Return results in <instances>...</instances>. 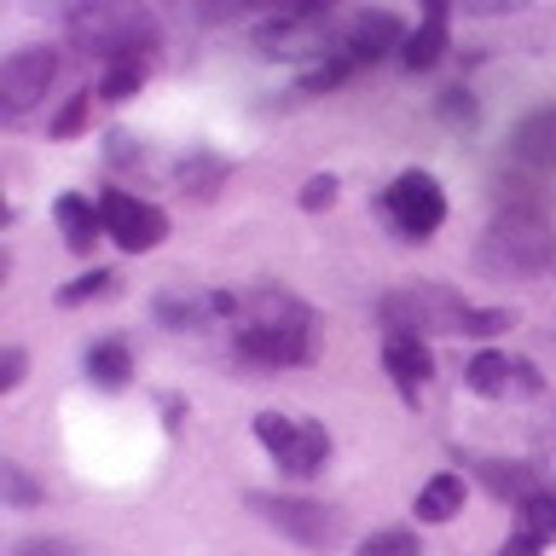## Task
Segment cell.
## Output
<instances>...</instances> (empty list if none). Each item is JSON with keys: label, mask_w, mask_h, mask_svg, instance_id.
<instances>
[{"label": "cell", "mask_w": 556, "mask_h": 556, "mask_svg": "<svg viewBox=\"0 0 556 556\" xmlns=\"http://www.w3.org/2000/svg\"><path fill=\"white\" fill-rule=\"evenodd\" d=\"M70 41H76L87 59H146L156 47V17L146 7H81L70 12Z\"/></svg>", "instance_id": "obj_3"}, {"label": "cell", "mask_w": 556, "mask_h": 556, "mask_svg": "<svg viewBox=\"0 0 556 556\" xmlns=\"http://www.w3.org/2000/svg\"><path fill=\"white\" fill-rule=\"evenodd\" d=\"M255 47L267 52V59H307V52H325L337 47L330 41V7H285L273 12L267 24L255 29Z\"/></svg>", "instance_id": "obj_7"}, {"label": "cell", "mask_w": 556, "mask_h": 556, "mask_svg": "<svg viewBox=\"0 0 556 556\" xmlns=\"http://www.w3.org/2000/svg\"><path fill=\"white\" fill-rule=\"evenodd\" d=\"M446 29H452V7H424V24L406 35V52H400V64L406 70H434L446 59Z\"/></svg>", "instance_id": "obj_12"}, {"label": "cell", "mask_w": 556, "mask_h": 556, "mask_svg": "<svg viewBox=\"0 0 556 556\" xmlns=\"http://www.w3.org/2000/svg\"><path fill=\"white\" fill-rule=\"evenodd\" d=\"M146 76H151V59H116V64H104V76H99V99H111V104L134 99L139 87H146Z\"/></svg>", "instance_id": "obj_23"}, {"label": "cell", "mask_w": 556, "mask_h": 556, "mask_svg": "<svg viewBox=\"0 0 556 556\" xmlns=\"http://www.w3.org/2000/svg\"><path fill=\"white\" fill-rule=\"evenodd\" d=\"M498 556H539V545H528V539H510V545H504Z\"/></svg>", "instance_id": "obj_34"}, {"label": "cell", "mask_w": 556, "mask_h": 556, "mask_svg": "<svg viewBox=\"0 0 556 556\" xmlns=\"http://www.w3.org/2000/svg\"><path fill=\"white\" fill-rule=\"evenodd\" d=\"M111 290H116V273L93 267V273H81L76 285H64V290H59V307H81V302H99V295H111Z\"/></svg>", "instance_id": "obj_26"}, {"label": "cell", "mask_w": 556, "mask_h": 556, "mask_svg": "<svg viewBox=\"0 0 556 556\" xmlns=\"http://www.w3.org/2000/svg\"><path fill=\"white\" fill-rule=\"evenodd\" d=\"M17 556H81V551L70 545V539H24Z\"/></svg>", "instance_id": "obj_33"}, {"label": "cell", "mask_w": 556, "mask_h": 556, "mask_svg": "<svg viewBox=\"0 0 556 556\" xmlns=\"http://www.w3.org/2000/svg\"><path fill=\"white\" fill-rule=\"evenodd\" d=\"M516 539H528V545H551L556 539V493L551 486L516 504Z\"/></svg>", "instance_id": "obj_21"}, {"label": "cell", "mask_w": 556, "mask_h": 556, "mask_svg": "<svg viewBox=\"0 0 556 556\" xmlns=\"http://www.w3.org/2000/svg\"><path fill=\"white\" fill-rule=\"evenodd\" d=\"M226 156H215V151H191V156H180V191L186 198H198V203H208L215 191L226 186Z\"/></svg>", "instance_id": "obj_19"}, {"label": "cell", "mask_w": 556, "mask_h": 556, "mask_svg": "<svg viewBox=\"0 0 556 556\" xmlns=\"http://www.w3.org/2000/svg\"><path fill=\"white\" fill-rule=\"evenodd\" d=\"M441 116L452 122V128H469V122H476V99H469L464 87H446V93H441Z\"/></svg>", "instance_id": "obj_29"}, {"label": "cell", "mask_w": 556, "mask_h": 556, "mask_svg": "<svg viewBox=\"0 0 556 556\" xmlns=\"http://www.w3.org/2000/svg\"><path fill=\"white\" fill-rule=\"evenodd\" d=\"M382 365H389V377H394L412 400H417V389H424L429 371H434L424 337H382Z\"/></svg>", "instance_id": "obj_13"}, {"label": "cell", "mask_w": 556, "mask_h": 556, "mask_svg": "<svg viewBox=\"0 0 556 556\" xmlns=\"http://www.w3.org/2000/svg\"><path fill=\"white\" fill-rule=\"evenodd\" d=\"M330 203H337V180H330V174H313V180L302 186V208L319 215V208H330Z\"/></svg>", "instance_id": "obj_30"}, {"label": "cell", "mask_w": 556, "mask_h": 556, "mask_svg": "<svg viewBox=\"0 0 556 556\" xmlns=\"http://www.w3.org/2000/svg\"><path fill=\"white\" fill-rule=\"evenodd\" d=\"M215 313H220V295H203V290H186V285L156 295V325H168V330H203Z\"/></svg>", "instance_id": "obj_14"}, {"label": "cell", "mask_w": 556, "mask_h": 556, "mask_svg": "<svg viewBox=\"0 0 556 556\" xmlns=\"http://www.w3.org/2000/svg\"><path fill=\"white\" fill-rule=\"evenodd\" d=\"M406 52V24H400L394 12H354L342 24V35H337V52H348L354 64H377V59H389V52Z\"/></svg>", "instance_id": "obj_11"}, {"label": "cell", "mask_w": 556, "mask_h": 556, "mask_svg": "<svg viewBox=\"0 0 556 556\" xmlns=\"http://www.w3.org/2000/svg\"><path fill=\"white\" fill-rule=\"evenodd\" d=\"M87 104H93V93H76V99H70L64 111H59V122H52V134H59V139L81 134V122H87Z\"/></svg>", "instance_id": "obj_31"}, {"label": "cell", "mask_w": 556, "mask_h": 556, "mask_svg": "<svg viewBox=\"0 0 556 556\" xmlns=\"http://www.w3.org/2000/svg\"><path fill=\"white\" fill-rule=\"evenodd\" d=\"M250 510H261V521L267 528H278L285 539H295V545L307 551H330L342 545V516L330 510V504H313V498H285V493H250Z\"/></svg>", "instance_id": "obj_6"}, {"label": "cell", "mask_w": 556, "mask_h": 556, "mask_svg": "<svg viewBox=\"0 0 556 556\" xmlns=\"http://www.w3.org/2000/svg\"><path fill=\"white\" fill-rule=\"evenodd\" d=\"M52 215H59V232H64V243L76 255H87V250H93V238H104V215L87 198H76V191H64V198L52 203Z\"/></svg>", "instance_id": "obj_16"}, {"label": "cell", "mask_w": 556, "mask_h": 556, "mask_svg": "<svg viewBox=\"0 0 556 556\" xmlns=\"http://www.w3.org/2000/svg\"><path fill=\"white\" fill-rule=\"evenodd\" d=\"M412 510H417V521H452V516L464 510V476H452V469H441V476H429Z\"/></svg>", "instance_id": "obj_17"}, {"label": "cell", "mask_w": 556, "mask_h": 556, "mask_svg": "<svg viewBox=\"0 0 556 556\" xmlns=\"http://www.w3.org/2000/svg\"><path fill=\"white\" fill-rule=\"evenodd\" d=\"M255 441L273 452V464L285 476H319L330 458V434L313 417H285V412H261L255 417Z\"/></svg>", "instance_id": "obj_5"}, {"label": "cell", "mask_w": 556, "mask_h": 556, "mask_svg": "<svg viewBox=\"0 0 556 556\" xmlns=\"http://www.w3.org/2000/svg\"><path fill=\"white\" fill-rule=\"evenodd\" d=\"M0 493H7V504H12V510H35V504L47 498V486L35 481L24 464H12V458H7V464H0Z\"/></svg>", "instance_id": "obj_25"}, {"label": "cell", "mask_w": 556, "mask_h": 556, "mask_svg": "<svg viewBox=\"0 0 556 556\" xmlns=\"http://www.w3.org/2000/svg\"><path fill=\"white\" fill-rule=\"evenodd\" d=\"M469 313L476 307L446 285H406L382 295V330L389 337H464Z\"/></svg>", "instance_id": "obj_4"}, {"label": "cell", "mask_w": 556, "mask_h": 556, "mask_svg": "<svg viewBox=\"0 0 556 556\" xmlns=\"http://www.w3.org/2000/svg\"><path fill=\"white\" fill-rule=\"evenodd\" d=\"M238 354L250 365H302L313 359V307L295 302L278 285H255L250 295H238Z\"/></svg>", "instance_id": "obj_1"}, {"label": "cell", "mask_w": 556, "mask_h": 556, "mask_svg": "<svg viewBox=\"0 0 556 556\" xmlns=\"http://www.w3.org/2000/svg\"><path fill=\"white\" fill-rule=\"evenodd\" d=\"M510 151H516V163H528V168H545V174L556 168V104H545V111H533L521 122Z\"/></svg>", "instance_id": "obj_15"}, {"label": "cell", "mask_w": 556, "mask_h": 556, "mask_svg": "<svg viewBox=\"0 0 556 556\" xmlns=\"http://www.w3.org/2000/svg\"><path fill=\"white\" fill-rule=\"evenodd\" d=\"M359 556H424V545H417L412 528H382L359 545Z\"/></svg>", "instance_id": "obj_27"}, {"label": "cell", "mask_w": 556, "mask_h": 556, "mask_svg": "<svg viewBox=\"0 0 556 556\" xmlns=\"http://www.w3.org/2000/svg\"><path fill=\"white\" fill-rule=\"evenodd\" d=\"M24 348H7V354H0V394H12L17 382H24Z\"/></svg>", "instance_id": "obj_32"}, {"label": "cell", "mask_w": 556, "mask_h": 556, "mask_svg": "<svg viewBox=\"0 0 556 556\" xmlns=\"http://www.w3.org/2000/svg\"><path fill=\"white\" fill-rule=\"evenodd\" d=\"M99 215H104V238H116V250L128 255H146L168 238V215L134 191H104L99 198Z\"/></svg>", "instance_id": "obj_9"}, {"label": "cell", "mask_w": 556, "mask_h": 556, "mask_svg": "<svg viewBox=\"0 0 556 556\" xmlns=\"http://www.w3.org/2000/svg\"><path fill=\"white\" fill-rule=\"evenodd\" d=\"M354 59H348V52H337V47H330L325 52V59H313L307 64V76H302V87H295V93H330V87H342L348 76H354Z\"/></svg>", "instance_id": "obj_24"}, {"label": "cell", "mask_w": 556, "mask_h": 556, "mask_svg": "<svg viewBox=\"0 0 556 556\" xmlns=\"http://www.w3.org/2000/svg\"><path fill=\"white\" fill-rule=\"evenodd\" d=\"M516 365L521 359H504V354H493V348H481V354L464 365V382L476 394H516Z\"/></svg>", "instance_id": "obj_20"}, {"label": "cell", "mask_w": 556, "mask_h": 556, "mask_svg": "<svg viewBox=\"0 0 556 556\" xmlns=\"http://www.w3.org/2000/svg\"><path fill=\"white\" fill-rule=\"evenodd\" d=\"M551 273H556V255H551Z\"/></svg>", "instance_id": "obj_35"}, {"label": "cell", "mask_w": 556, "mask_h": 556, "mask_svg": "<svg viewBox=\"0 0 556 556\" xmlns=\"http://www.w3.org/2000/svg\"><path fill=\"white\" fill-rule=\"evenodd\" d=\"M551 255H556L551 220L539 215V208H528V203H510V208H498L493 226L481 232L476 267L486 278H533V273L551 267Z\"/></svg>", "instance_id": "obj_2"}, {"label": "cell", "mask_w": 556, "mask_h": 556, "mask_svg": "<svg viewBox=\"0 0 556 556\" xmlns=\"http://www.w3.org/2000/svg\"><path fill=\"white\" fill-rule=\"evenodd\" d=\"M128 377H134L128 342H93L87 348V382H93V389H128Z\"/></svg>", "instance_id": "obj_18"}, {"label": "cell", "mask_w": 556, "mask_h": 556, "mask_svg": "<svg viewBox=\"0 0 556 556\" xmlns=\"http://www.w3.org/2000/svg\"><path fill=\"white\" fill-rule=\"evenodd\" d=\"M382 208H389V220L400 226V238H434V226L446 220V191L434 174L406 168L389 191H382Z\"/></svg>", "instance_id": "obj_8"}, {"label": "cell", "mask_w": 556, "mask_h": 556, "mask_svg": "<svg viewBox=\"0 0 556 556\" xmlns=\"http://www.w3.org/2000/svg\"><path fill=\"white\" fill-rule=\"evenodd\" d=\"M510 325H516L510 307H476V313H469V330H464V337H498V330H510Z\"/></svg>", "instance_id": "obj_28"}, {"label": "cell", "mask_w": 556, "mask_h": 556, "mask_svg": "<svg viewBox=\"0 0 556 556\" xmlns=\"http://www.w3.org/2000/svg\"><path fill=\"white\" fill-rule=\"evenodd\" d=\"M52 76H59V52L52 47H17L7 64H0V111L24 116L29 104L47 99Z\"/></svg>", "instance_id": "obj_10"}, {"label": "cell", "mask_w": 556, "mask_h": 556, "mask_svg": "<svg viewBox=\"0 0 556 556\" xmlns=\"http://www.w3.org/2000/svg\"><path fill=\"white\" fill-rule=\"evenodd\" d=\"M481 476H486V486H493L498 498H533V493H545V486L533 481V469L528 464H504V458H481Z\"/></svg>", "instance_id": "obj_22"}]
</instances>
